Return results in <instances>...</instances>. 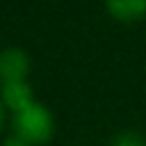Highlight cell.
<instances>
[{
	"mask_svg": "<svg viewBox=\"0 0 146 146\" xmlns=\"http://www.w3.org/2000/svg\"><path fill=\"white\" fill-rule=\"evenodd\" d=\"M14 130H16V135L21 139H25L27 144L36 146V144H46L52 137L55 121H52L50 110L43 103L32 100L23 110L14 112Z\"/></svg>",
	"mask_w": 146,
	"mask_h": 146,
	"instance_id": "cell-1",
	"label": "cell"
},
{
	"mask_svg": "<svg viewBox=\"0 0 146 146\" xmlns=\"http://www.w3.org/2000/svg\"><path fill=\"white\" fill-rule=\"evenodd\" d=\"M30 71V59L18 48H7L0 52V82H18L25 80Z\"/></svg>",
	"mask_w": 146,
	"mask_h": 146,
	"instance_id": "cell-2",
	"label": "cell"
},
{
	"mask_svg": "<svg viewBox=\"0 0 146 146\" xmlns=\"http://www.w3.org/2000/svg\"><path fill=\"white\" fill-rule=\"evenodd\" d=\"M105 7L119 23H137L146 18V0H105Z\"/></svg>",
	"mask_w": 146,
	"mask_h": 146,
	"instance_id": "cell-3",
	"label": "cell"
},
{
	"mask_svg": "<svg viewBox=\"0 0 146 146\" xmlns=\"http://www.w3.org/2000/svg\"><path fill=\"white\" fill-rule=\"evenodd\" d=\"M34 98H32V89L25 80H18V82H7L2 84V103L11 110V112H18L23 110L25 105H30Z\"/></svg>",
	"mask_w": 146,
	"mask_h": 146,
	"instance_id": "cell-4",
	"label": "cell"
},
{
	"mask_svg": "<svg viewBox=\"0 0 146 146\" xmlns=\"http://www.w3.org/2000/svg\"><path fill=\"white\" fill-rule=\"evenodd\" d=\"M112 146H146V144H144V139H141L139 135H135V132H123V135H119V137L114 139Z\"/></svg>",
	"mask_w": 146,
	"mask_h": 146,
	"instance_id": "cell-5",
	"label": "cell"
},
{
	"mask_svg": "<svg viewBox=\"0 0 146 146\" xmlns=\"http://www.w3.org/2000/svg\"><path fill=\"white\" fill-rule=\"evenodd\" d=\"M2 119H5V112H2V103H0V125H2Z\"/></svg>",
	"mask_w": 146,
	"mask_h": 146,
	"instance_id": "cell-6",
	"label": "cell"
}]
</instances>
